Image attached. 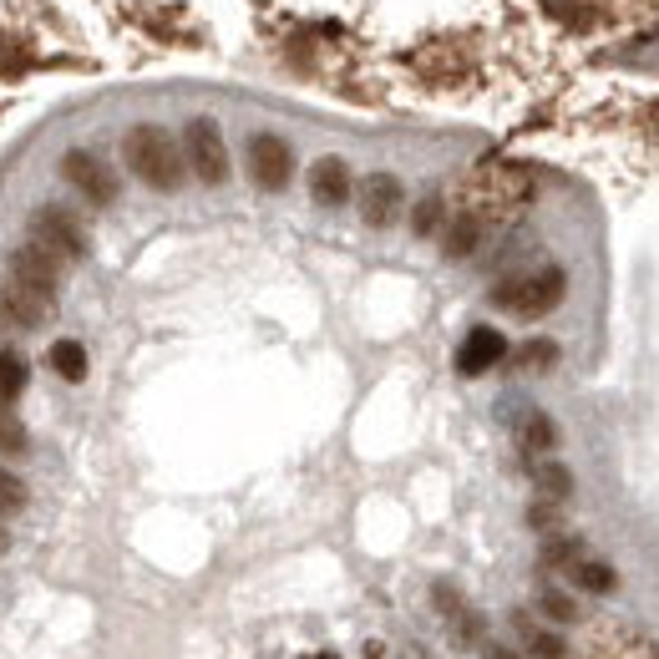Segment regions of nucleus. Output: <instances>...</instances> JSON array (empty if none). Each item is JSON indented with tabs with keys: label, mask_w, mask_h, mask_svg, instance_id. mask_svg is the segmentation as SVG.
<instances>
[{
	"label": "nucleus",
	"mask_w": 659,
	"mask_h": 659,
	"mask_svg": "<svg viewBox=\"0 0 659 659\" xmlns=\"http://www.w3.org/2000/svg\"><path fill=\"white\" fill-rule=\"evenodd\" d=\"M122 153H127V168L143 178L147 188H158V193H178L183 188V172H188V158L178 137L158 122H137V127L122 137Z\"/></svg>",
	"instance_id": "nucleus-1"
},
{
	"label": "nucleus",
	"mask_w": 659,
	"mask_h": 659,
	"mask_svg": "<svg viewBox=\"0 0 659 659\" xmlns=\"http://www.w3.org/2000/svg\"><path fill=\"white\" fill-rule=\"evenodd\" d=\"M563 290H568L563 269H558V264H543V269H527V275H513V279H502V284H492V304L517 320H538V315H548V310H558Z\"/></svg>",
	"instance_id": "nucleus-2"
},
{
	"label": "nucleus",
	"mask_w": 659,
	"mask_h": 659,
	"mask_svg": "<svg viewBox=\"0 0 659 659\" xmlns=\"http://www.w3.org/2000/svg\"><path fill=\"white\" fill-rule=\"evenodd\" d=\"M183 158H188L198 183H209V188L228 183V143H224V132H219L213 118H193L183 127Z\"/></svg>",
	"instance_id": "nucleus-3"
},
{
	"label": "nucleus",
	"mask_w": 659,
	"mask_h": 659,
	"mask_svg": "<svg viewBox=\"0 0 659 659\" xmlns=\"http://www.w3.org/2000/svg\"><path fill=\"white\" fill-rule=\"evenodd\" d=\"M31 244H41L46 254H56V259H87V234H81V224L71 219L66 209H56V203H41L36 213H31L26 224Z\"/></svg>",
	"instance_id": "nucleus-4"
},
{
	"label": "nucleus",
	"mask_w": 659,
	"mask_h": 659,
	"mask_svg": "<svg viewBox=\"0 0 659 659\" xmlns=\"http://www.w3.org/2000/svg\"><path fill=\"white\" fill-rule=\"evenodd\" d=\"M249 178H254V188H264V193L290 188L294 147L284 143V137H275V132H254V137H249Z\"/></svg>",
	"instance_id": "nucleus-5"
},
{
	"label": "nucleus",
	"mask_w": 659,
	"mask_h": 659,
	"mask_svg": "<svg viewBox=\"0 0 659 659\" xmlns=\"http://www.w3.org/2000/svg\"><path fill=\"white\" fill-rule=\"evenodd\" d=\"M5 275H11L15 284H26V290H36L41 300H56V290H62V259L46 254L41 244H31V238L5 254Z\"/></svg>",
	"instance_id": "nucleus-6"
},
{
	"label": "nucleus",
	"mask_w": 659,
	"mask_h": 659,
	"mask_svg": "<svg viewBox=\"0 0 659 659\" xmlns=\"http://www.w3.org/2000/svg\"><path fill=\"white\" fill-rule=\"evenodd\" d=\"M62 178L77 188L87 203H97V209L118 203V178H112V168H107L97 153H87V147H71V153H66V158H62Z\"/></svg>",
	"instance_id": "nucleus-7"
},
{
	"label": "nucleus",
	"mask_w": 659,
	"mask_h": 659,
	"mask_svg": "<svg viewBox=\"0 0 659 659\" xmlns=\"http://www.w3.org/2000/svg\"><path fill=\"white\" fill-rule=\"evenodd\" d=\"M356 203H360V219H366L370 228H391L395 219H401L406 188H401V178H395V172H370V178H360Z\"/></svg>",
	"instance_id": "nucleus-8"
},
{
	"label": "nucleus",
	"mask_w": 659,
	"mask_h": 659,
	"mask_svg": "<svg viewBox=\"0 0 659 659\" xmlns=\"http://www.w3.org/2000/svg\"><path fill=\"white\" fill-rule=\"evenodd\" d=\"M52 315V300H41L36 290L15 284L11 275L0 279V330H41Z\"/></svg>",
	"instance_id": "nucleus-9"
},
{
	"label": "nucleus",
	"mask_w": 659,
	"mask_h": 659,
	"mask_svg": "<svg viewBox=\"0 0 659 659\" xmlns=\"http://www.w3.org/2000/svg\"><path fill=\"white\" fill-rule=\"evenodd\" d=\"M589 15L608 31H649L659 26V0H583Z\"/></svg>",
	"instance_id": "nucleus-10"
},
{
	"label": "nucleus",
	"mask_w": 659,
	"mask_h": 659,
	"mask_svg": "<svg viewBox=\"0 0 659 659\" xmlns=\"http://www.w3.org/2000/svg\"><path fill=\"white\" fill-rule=\"evenodd\" d=\"M310 198H315L320 209H340L356 198V178L345 168V158H315L310 168Z\"/></svg>",
	"instance_id": "nucleus-11"
},
{
	"label": "nucleus",
	"mask_w": 659,
	"mask_h": 659,
	"mask_svg": "<svg viewBox=\"0 0 659 659\" xmlns=\"http://www.w3.org/2000/svg\"><path fill=\"white\" fill-rule=\"evenodd\" d=\"M507 356V340H502V330H492V325H477L467 340H461V350H457V370L461 376H488L498 360Z\"/></svg>",
	"instance_id": "nucleus-12"
},
{
	"label": "nucleus",
	"mask_w": 659,
	"mask_h": 659,
	"mask_svg": "<svg viewBox=\"0 0 659 659\" xmlns=\"http://www.w3.org/2000/svg\"><path fill=\"white\" fill-rule=\"evenodd\" d=\"M482 234H488V219L461 209L457 219H451V228H447V259H467V254H477Z\"/></svg>",
	"instance_id": "nucleus-13"
},
{
	"label": "nucleus",
	"mask_w": 659,
	"mask_h": 659,
	"mask_svg": "<svg viewBox=\"0 0 659 659\" xmlns=\"http://www.w3.org/2000/svg\"><path fill=\"white\" fill-rule=\"evenodd\" d=\"M568 573H573V583H579L583 593H614L619 589V573H614L604 558H579Z\"/></svg>",
	"instance_id": "nucleus-14"
},
{
	"label": "nucleus",
	"mask_w": 659,
	"mask_h": 659,
	"mask_svg": "<svg viewBox=\"0 0 659 659\" xmlns=\"http://www.w3.org/2000/svg\"><path fill=\"white\" fill-rule=\"evenodd\" d=\"M46 360H52V370L62 381H87V350H81L77 340H56L52 350H46Z\"/></svg>",
	"instance_id": "nucleus-15"
},
{
	"label": "nucleus",
	"mask_w": 659,
	"mask_h": 659,
	"mask_svg": "<svg viewBox=\"0 0 659 659\" xmlns=\"http://www.w3.org/2000/svg\"><path fill=\"white\" fill-rule=\"evenodd\" d=\"M26 381H31L26 356H15V350L0 345V401H15V395L26 391Z\"/></svg>",
	"instance_id": "nucleus-16"
},
{
	"label": "nucleus",
	"mask_w": 659,
	"mask_h": 659,
	"mask_svg": "<svg viewBox=\"0 0 659 659\" xmlns=\"http://www.w3.org/2000/svg\"><path fill=\"white\" fill-rule=\"evenodd\" d=\"M533 482H538V492L548 502H563L568 492H573V477H568V467H558V461H538V467H533Z\"/></svg>",
	"instance_id": "nucleus-17"
},
{
	"label": "nucleus",
	"mask_w": 659,
	"mask_h": 659,
	"mask_svg": "<svg viewBox=\"0 0 659 659\" xmlns=\"http://www.w3.org/2000/svg\"><path fill=\"white\" fill-rule=\"evenodd\" d=\"M513 624L523 629V649H527V659H563V639H558V634H548V629H527V619H517V614H513Z\"/></svg>",
	"instance_id": "nucleus-18"
},
{
	"label": "nucleus",
	"mask_w": 659,
	"mask_h": 659,
	"mask_svg": "<svg viewBox=\"0 0 659 659\" xmlns=\"http://www.w3.org/2000/svg\"><path fill=\"white\" fill-rule=\"evenodd\" d=\"M523 447L527 451H554L558 447V426L548 422L543 411H533V416L523 422Z\"/></svg>",
	"instance_id": "nucleus-19"
},
{
	"label": "nucleus",
	"mask_w": 659,
	"mask_h": 659,
	"mask_svg": "<svg viewBox=\"0 0 659 659\" xmlns=\"http://www.w3.org/2000/svg\"><path fill=\"white\" fill-rule=\"evenodd\" d=\"M538 608L548 614V619H558V624H579L583 619L579 604H573L563 589H538Z\"/></svg>",
	"instance_id": "nucleus-20"
},
{
	"label": "nucleus",
	"mask_w": 659,
	"mask_h": 659,
	"mask_svg": "<svg viewBox=\"0 0 659 659\" xmlns=\"http://www.w3.org/2000/svg\"><path fill=\"white\" fill-rule=\"evenodd\" d=\"M0 451H26V426L11 411V401H0Z\"/></svg>",
	"instance_id": "nucleus-21"
},
{
	"label": "nucleus",
	"mask_w": 659,
	"mask_h": 659,
	"mask_svg": "<svg viewBox=\"0 0 659 659\" xmlns=\"http://www.w3.org/2000/svg\"><path fill=\"white\" fill-rule=\"evenodd\" d=\"M558 360V345L554 340H527L523 350H517V366L523 370H548Z\"/></svg>",
	"instance_id": "nucleus-22"
},
{
	"label": "nucleus",
	"mask_w": 659,
	"mask_h": 659,
	"mask_svg": "<svg viewBox=\"0 0 659 659\" xmlns=\"http://www.w3.org/2000/svg\"><path fill=\"white\" fill-rule=\"evenodd\" d=\"M21 507H26V482L0 467V517H5V513H21Z\"/></svg>",
	"instance_id": "nucleus-23"
},
{
	"label": "nucleus",
	"mask_w": 659,
	"mask_h": 659,
	"mask_svg": "<svg viewBox=\"0 0 659 659\" xmlns=\"http://www.w3.org/2000/svg\"><path fill=\"white\" fill-rule=\"evenodd\" d=\"M411 228H416V234H422V238H432L436 228H442V198H436V193H426L422 203H416V219H411Z\"/></svg>",
	"instance_id": "nucleus-24"
},
{
	"label": "nucleus",
	"mask_w": 659,
	"mask_h": 659,
	"mask_svg": "<svg viewBox=\"0 0 659 659\" xmlns=\"http://www.w3.org/2000/svg\"><path fill=\"white\" fill-rule=\"evenodd\" d=\"M482 659H523V655L507 649V645H482Z\"/></svg>",
	"instance_id": "nucleus-25"
},
{
	"label": "nucleus",
	"mask_w": 659,
	"mask_h": 659,
	"mask_svg": "<svg viewBox=\"0 0 659 659\" xmlns=\"http://www.w3.org/2000/svg\"><path fill=\"white\" fill-rule=\"evenodd\" d=\"M5 548H11V533H5V527H0V554H5Z\"/></svg>",
	"instance_id": "nucleus-26"
},
{
	"label": "nucleus",
	"mask_w": 659,
	"mask_h": 659,
	"mask_svg": "<svg viewBox=\"0 0 659 659\" xmlns=\"http://www.w3.org/2000/svg\"><path fill=\"white\" fill-rule=\"evenodd\" d=\"M304 659H335V655H330V649H320V655H304Z\"/></svg>",
	"instance_id": "nucleus-27"
}]
</instances>
